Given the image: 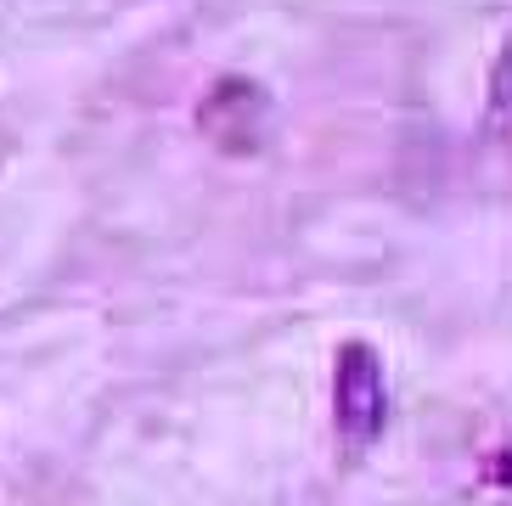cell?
I'll list each match as a JSON object with an SVG mask.
<instances>
[{"mask_svg": "<svg viewBox=\"0 0 512 506\" xmlns=\"http://www.w3.org/2000/svg\"><path fill=\"white\" fill-rule=\"evenodd\" d=\"M332 400H338V433L349 450H372L389 422V383H383V360L372 343H344L338 349V377H332Z\"/></svg>", "mask_w": 512, "mask_h": 506, "instance_id": "obj_1", "label": "cell"}]
</instances>
